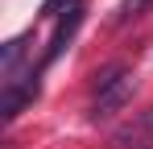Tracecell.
<instances>
[{
    "mask_svg": "<svg viewBox=\"0 0 153 149\" xmlns=\"http://www.w3.org/2000/svg\"><path fill=\"white\" fill-rule=\"evenodd\" d=\"M25 46H29V33H21V37H13L8 46L0 50V71H4V74H17V62H21V54H25Z\"/></svg>",
    "mask_w": 153,
    "mask_h": 149,
    "instance_id": "5",
    "label": "cell"
},
{
    "mask_svg": "<svg viewBox=\"0 0 153 149\" xmlns=\"http://www.w3.org/2000/svg\"><path fill=\"white\" fill-rule=\"evenodd\" d=\"M83 25V0H79L75 8H66L62 17H58V29H54V42H50V50H46V62H54L62 50L71 46V37H75V29Z\"/></svg>",
    "mask_w": 153,
    "mask_h": 149,
    "instance_id": "4",
    "label": "cell"
},
{
    "mask_svg": "<svg viewBox=\"0 0 153 149\" xmlns=\"http://www.w3.org/2000/svg\"><path fill=\"white\" fill-rule=\"evenodd\" d=\"M29 99H37V74H33V71L4 79V95H0V116H4V120H17V116H21V108H25Z\"/></svg>",
    "mask_w": 153,
    "mask_h": 149,
    "instance_id": "2",
    "label": "cell"
},
{
    "mask_svg": "<svg viewBox=\"0 0 153 149\" xmlns=\"http://www.w3.org/2000/svg\"><path fill=\"white\" fill-rule=\"evenodd\" d=\"M132 91H137V74L132 71H124V66H103V71L95 74V108H91V116H95V120L116 116L128 99H132Z\"/></svg>",
    "mask_w": 153,
    "mask_h": 149,
    "instance_id": "1",
    "label": "cell"
},
{
    "mask_svg": "<svg viewBox=\"0 0 153 149\" xmlns=\"http://www.w3.org/2000/svg\"><path fill=\"white\" fill-rule=\"evenodd\" d=\"M145 145H153V108L112 133V149H145Z\"/></svg>",
    "mask_w": 153,
    "mask_h": 149,
    "instance_id": "3",
    "label": "cell"
},
{
    "mask_svg": "<svg viewBox=\"0 0 153 149\" xmlns=\"http://www.w3.org/2000/svg\"><path fill=\"white\" fill-rule=\"evenodd\" d=\"M79 0H46V4H42V17H62V13H58V8H75Z\"/></svg>",
    "mask_w": 153,
    "mask_h": 149,
    "instance_id": "6",
    "label": "cell"
}]
</instances>
